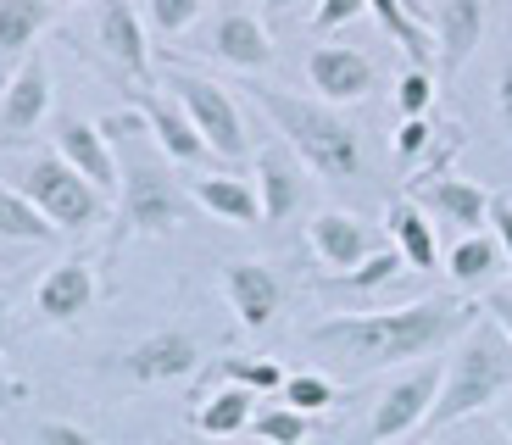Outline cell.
I'll return each mask as SVG.
<instances>
[{
    "label": "cell",
    "mask_w": 512,
    "mask_h": 445,
    "mask_svg": "<svg viewBox=\"0 0 512 445\" xmlns=\"http://www.w3.org/2000/svg\"><path fill=\"white\" fill-rule=\"evenodd\" d=\"M485 306L462 301V295H423V301L390 306V312H351V318L312 323L307 345L334 356L346 373H379V368H412L446 351L451 340L474 329Z\"/></svg>",
    "instance_id": "obj_1"
},
{
    "label": "cell",
    "mask_w": 512,
    "mask_h": 445,
    "mask_svg": "<svg viewBox=\"0 0 512 445\" xmlns=\"http://www.w3.org/2000/svg\"><path fill=\"white\" fill-rule=\"evenodd\" d=\"M245 89H251V101L262 106V117L284 134V145H290L318 178H329V184L362 178V134L334 112V106L301 101V95H290V89H279V84H245Z\"/></svg>",
    "instance_id": "obj_2"
},
{
    "label": "cell",
    "mask_w": 512,
    "mask_h": 445,
    "mask_svg": "<svg viewBox=\"0 0 512 445\" xmlns=\"http://www.w3.org/2000/svg\"><path fill=\"white\" fill-rule=\"evenodd\" d=\"M507 390H512V345L490 318H479L457 340V351H451L446 379H440V395H435V407H429V418H423V429L429 434L451 429V423L485 412L490 401H501Z\"/></svg>",
    "instance_id": "obj_3"
},
{
    "label": "cell",
    "mask_w": 512,
    "mask_h": 445,
    "mask_svg": "<svg viewBox=\"0 0 512 445\" xmlns=\"http://www.w3.org/2000/svg\"><path fill=\"white\" fill-rule=\"evenodd\" d=\"M140 134H117L128 145V156L117 162V223H112V251L140 234H173L190 223V195L179 190V178L167 173L156 156L140 151Z\"/></svg>",
    "instance_id": "obj_4"
},
{
    "label": "cell",
    "mask_w": 512,
    "mask_h": 445,
    "mask_svg": "<svg viewBox=\"0 0 512 445\" xmlns=\"http://www.w3.org/2000/svg\"><path fill=\"white\" fill-rule=\"evenodd\" d=\"M17 190L51 217L62 234H90L106 217V195L95 190L84 173H73L62 156H34V162L17 173Z\"/></svg>",
    "instance_id": "obj_5"
},
{
    "label": "cell",
    "mask_w": 512,
    "mask_h": 445,
    "mask_svg": "<svg viewBox=\"0 0 512 445\" xmlns=\"http://www.w3.org/2000/svg\"><path fill=\"white\" fill-rule=\"evenodd\" d=\"M167 89H173V101L184 106V117L195 123V134L206 140V151L218 156V162H245L251 128H245V117H240L229 89L201 78V73H190V67H173V73H167Z\"/></svg>",
    "instance_id": "obj_6"
},
{
    "label": "cell",
    "mask_w": 512,
    "mask_h": 445,
    "mask_svg": "<svg viewBox=\"0 0 512 445\" xmlns=\"http://www.w3.org/2000/svg\"><path fill=\"white\" fill-rule=\"evenodd\" d=\"M440 379H446V362H412L396 384H384V395L373 401V418H368V440L390 445V440L418 434L440 395Z\"/></svg>",
    "instance_id": "obj_7"
},
{
    "label": "cell",
    "mask_w": 512,
    "mask_h": 445,
    "mask_svg": "<svg viewBox=\"0 0 512 445\" xmlns=\"http://www.w3.org/2000/svg\"><path fill=\"white\" fill-rule=\"evenodd\" d=\"M51 112V67L28 51L6 84H0V145H23Z\"/></svg>",
    "instance_id": "obj_8"
},
{
    "label": "cell",
    "mask_w": 512,
    "mask_h": 445,
    "mask_svg": "<svg viewBox=\"0 0 512 445\" xmlns=\"http://www.w3.org/2000/svg\"><path fill=\"white\" fill-rule=\"evenodd\" d=\"M128 101H134V112L145 117V134H151L173 162H184V167L218 162V156L206 151V140L195 134V123L184 117V106L173 101V95H156L151 84H128Z\"/></svg>",
    "instance_id": "obj_9"
},
{
    "label": "cell",
    "mask_w": 512,
    "mask_h": 445,
    "mask_svg": "<svg viewBox=\"0 0 512 445\" xmlns=\"http://www.w3.org/2000/svg\"><path fill=\"white\" fill-rule=\"evenodd\" d=\"M256 201H262V223H284V217L301 212L307 201V162L290 151L284 140L262 145L256 151Z\"/></svg>",
    "instance_id": "obj_10"
},
{
    "label": "cell",
    "mask_w": 512,
    "mask_h": 445,
    "mask_svg": "<svg viewBox=\"0 0 512 445\" xmlns=\"http://www.w3.org/2000/svg\"><path fill=\"white\" fill-rule=\"evenodd\" d=\"M412 201L423 206V217L435 223H451L457 234H479L490 223V195L479 184L457 173H440V178H412Z\"/></svg>",
    "instance_id": "obj_11"
},
{
    "label": "cell",
    "mask_w": 512,
    "mask_h": 445,
    "mask_svg": "<svg viewBox=\"0 0 512 445\" xmlns=\"http://www.w3.org/2000/svg\"><path fill=\"white\" fill-rule=\"evenodd\" d=\"M195 368H201V345H195L184 329L145 334L140 345L123 351V373L134 384H173V379H190Z\"/></svg>",
    "instance_id": "obj_12"
},
{
    "label": "cell",
    "mask_w": 512,
    "mask_h": 445,
    "mask_svg": "<svg viewBox=\"0 0 512 445\" xmlns=\"http://www.w3.org/2000/svg\"><path fill=\"white\" fill-rule=\"evenodd\" d=\"M223 295H229L240 329L262 334L273 318H279V306H284V279L273 273L268 262H229L223 267Z\"/></svg>",
    "instance_id": "obj_13"
},
{
    "label": "cell",
    "mask_w": 512,
    "mask_h": 445,
    "mask_svg": "<svg viewBox=\"0 0 512 445\" xmlns=\"http://www.w3.org/2000/svg\"><path fill=\"white\" fill-rule=\"evenodd\" d=\"M95 39H101L106 62L128 73V84H151V45H145V23L134 12V0H101Z\"/></svg>",
    "instance_id": "obj_14"
},
{
    "label": "cell",
    "mask_w": 512,
    "mask_h": 445,
    "mask_svg": "<svg viewBox=\"0 0 512 445\" xmlns=\"http://www.w3.org/2000/svg\"><path fill=\"white\" fill-rule=\"evenodd\" d=\"M307 78L323 95V106H351L379 84V67L362 51H351V45H318V51L307 56Z\"/></svg>",
    "instance_id": "obj_15"
},
{
    "label": "cell",
    "mask_w": 512,
    "mask_h": 445,
    "mask_svg": "<svg viewBox=\"0 0 512 445\" xmlns=\"http://www.w3.org/2000/svg\"><path fill=\"white\" fill-rule=\"evenodd\" d=\"M307 240H312V251H318V262L334 267V273H351V267L368 262L373 251H384L379 229L362 223L357 212H318L307 223Z\"/></svg>",
    "instance_id": "obj_16"
},
{
    "label": "cell",
    "mask_w": 512,
    "mask_h": 445,
    "mask_svg": "<svg viewBox=\"0 0 512 445\" xmlns=\"http://www.w3.org/2000/svg\"><path fill=\"white\" fill-rule=\"evenodd\" d=\"M95 295H101V284H95V267L84 262V256H73V262H56L51 273L39 279L34 312H39L45 323H78V318L95 306Z\"/></svg>",
    "instance_id": "obj_17"
},
{
    "label": "cell",
    "mask_w": 512,
    "mask_h": 445,
    "mask_svg": "<svg viewBox=\"0 0 512 445\" xmlns=\"http://www.w3.org/2000/svg\"><path fill=\"white\" fill-rule=\"evenodd\" d=\"M206 51L218 56L223 67H240V73H262V67H273V34L262 28V17L251 12H223L218 23H212V34H206Z\"/></svg>",
    "instance_id": "obj_18"
},
{
    "label": "cell",
    "mask_w": 512,
    "mask_h": 445,
    "mask_svg": "<svg viewBox=\"0 0 512 445\" xmlns=\"http://www.w3.org/2000/svg\"><path fill=\"white\" fill-rule=\"evenodd\" d=\"M56 156H62L73 173H84L101 195L117 190V156H112V140H106L95 123L84 117H62L56 123Z\"/></svg>",
    "instance_id": "obj_19"
},
{
    "label": "cell",
    "mask_w": 512,
    "mask_h": 445,
    "mask_svg": "<svg viewBox=\"0 0 512 445\" xmlns=\"http://www.w3.org/2000/svg\"><path fill=\"white\" fill-rule=\"evenodd\" d=\"M62 0H0V84L23 67L34 39L56 23Z\"/></svg>",
    "instance_id": "obj_20"
},
{
    "label": "cell",
    "mask_w": 512,
    "mask_h": 445,
    "mask_svg": "<svg viewBox=\"0 0 512 445\" xmlns=\"http://www.w3.org/2000/svg\"><path fill=\"white\" fill-rule=\"evenodd\" d=\"M479 39H485V0H440L435 12V56L440 67L462 73V62L479 51Z\"/></svg>",
    "instance_id": "obj_21"
},
{
    "label": "cell",
    "mask_w": 512,
    "mask_h": 445,
    "mask_svg": "<svg viewBox=\"0 0 512 445\" xmlns=\"http://www.w3.org/2000/svg\"><path fill=\"white\" fill-rule=\"evenodd\" d=\"M190 201L206 206L218 223H234V229H251L262 223V201H256V184L251 178H234V173H206L190 184Z\"/></svg>",
    "instance_id": "obj_22"
},
{
    "label": "cell",
    "mask_w": 512,
    "mask_h": 445,
    "mask_svg": "<svg viewBox=\"0 0 512 445\" xmlns=\"http://www.w3.org/2000/svg\"><path fill=\"white\" fill-rule=\"evenodd\" d=\"M384 229H390V240H396L401 262L412 267V273H435L440 267V245H435V223L423 217L418 201H390L384 206Z\"/></svg>",
    "instance_id": "obj_23"
},
{
    "label": "cell",
    "mask_w": 512,
    "mask_h": 445,
    "mask_svg": "<svg viewBox=\"0 0 512 445\" xmlns=\"http://www.w3.org/2000/svg\"><path fill=\"white\" fill-rule=\"evenodd\" d=\"M251 418H256V395L240 390V384H218V390L201 395V407L190 412L201 440H234V434L251 429Z\"/></svg>",
    "instance_id": "obj_24"
},
{
    "label": "cell",
    "mask_w": 512,
    "mask_h": 445,
    "mask_svg": "<svg viewBox=\"0 0 512 445\" xmlns=\"http://www.w3.org/2000/svg\"><path fill=\"white\" fill-rule=\"evenodd\" d=\"M507 267V256H501V240L496 234H462L457 245H451L446 256V273L457 290H479V284H490Z\"/></svg>",
    "instance_id": "obj_25"
},
{
    "label": "cell",
    "mask_w": 512,
    "mask_h": 445,
    "mask_svg": "<svg viewBox=\"0 0 512 445\" xmlns=\"http://www.w3.org/2000/svg\"><path fill=\"white\" fill-rule=\"evenodd\" d=\"M0 240H17V245H56L62 229L51 217L39 212L17 184H0Z\"/></svg>",
    "instance_id": "obj_26"
},
{
    "label": "cell",
    "mask_w": 512,
    "mask_h": 445,
    "mask_svg": "<svg viewBox=\"0 0 512 445\" xmlns=\"http://www.w3.org/2000/svg\"><path fill=\"white\" fill-rule=\"evenodd\" d=\"M206 379L240 384V390H251V395H273L284 384V368L273 362V356H223V362L206 368Z\"/></svg>",
    "instance_id": "obj_27"
},
{
    "label": "cell",
    "mask_w": 512,
    "mask_h": 445,
    "mask_svg": "<svg viewBox=\"0 0 512 445\" xmlns=\"http://www.w3.org/2000/svg\"><path fill=\"white\" fill-rule=\"evenodd\" d=\"M401 273H407V262H401V251L390 245V251H373L368 262H357L351 273H329V279H323V290H351V295H362V290H379V284L401 279Z\"/></svg>",
    "instance_id": "obj_28"
},
{
    "label": "cell",
    "mask_w": 512,
    "mask_h": 445,
    "mask_svg": "<svg viewBox=\"0 0 512 445\" xmlns=\"http://www.w3.org/2000/svg\"><path fill=\"white\" fill-rule=\"evenodd\" d=\"M251 434H256L262 445H307V440H312V418L279 401V407H262V412H256V418H251Z\"/></svg>",
    "instance_id": "obj_29"
},
{
    "label": "cell",
    "mask_w": 512,
    "mask_h": 445,
    "mask_svg": "<svg viewBox=\"0 0 512 445\" xmlns=\"http://www.w3.org/2000/svg\"><path fill=\"white\" fill-rule=\"evenodd\" d=\"M279 395H284V407H295V412H307V418H318V412H329L334 401H340V384L323 379V373H284Z\"/></svg>",
    "instance_id": "obj_30"
},
{
    "label": "cell",
    "mask_w": 512,
    "mask_h": 445,
    "mask_svg": "<svg viewBox=\"0 0 512 445\" xmlns=\"http://www.w3.org/2000/svg\"><path fill=\"white\" fill-rule=\"evenodd\" d=\"M429 101H435V78H429V67H407V73L396 78L401 117H429Z\"/></svg>",
    "instance_id": "obj_31"
},
{
    "label": "cell",
    "mask_w": 512,
    "mask_h": 445,
    "mask_svg": "<svg viewBox=\"0 0 512 445\" xmlns=\"http://www.w3.org/2000/svg\"><path fill=\"white\" fill-rule=\"evenodd\" d=\"M201 6H206V0H145V17H151L156 34L173 39V34H184V28L201 17Z\"/></svg>",
    "instance_id": "obj_32"
},
{
    "label": "cell",
    "mask_w": 512,
    "mask_h": 445,
    "mask_svg": "<svg viewBox=\"0 0 512 445\" xmlns=\"http://www.w3.org/2000/svg\"><path fill=\"white\" fill-rule=\"evenodd\" d=\"M429 145H435V123H429V117H401V128H396V162L412 167Z\"/></svg>",
    "instance_id": "obj_33"
},
{
    "label": "cell",
    "mask_w": 512,
    "mask_h": 445,
    "mask_svg": "<svg viewBox=\"0 0 512 445\" xmlns=\"http://www.w3.org/2000/svg\"><path fill=\"white\" fill-rule=\"evenodd\" d=\"M362 12H368V0H318V12H312V28H318V34H334V28L357 23Z\"/></svg>",
    "instance_id": "obj_34"
},
{
    "label": "cell",
    "mask_w": 512,
    "mask_h": 445,
    "mask_svg": "<svg viewBox=\"0 0 512 445\" xmlns=\"http://www.w3.org/2000/svg\"><path fill=\"white\" fill-rule=\"evenodd\" d=\"M34 440H39V445H101L90 429H78V423H39Z\"/></svg>",
    "instance_id": "obj_35"
},
{
    "label": "cell",
    "mask_w": 512,
    "mask_h": 445,
    "mask_svg": "<svg viewBox=\"0 0 512 445\" xmlns=\"http://www.w3.org/2000/svg\"><path fill=\"white\" fill-rule=\"evenodd\" d=\"M490 229H496L501 256H507V267H512V195H490Z\"/></svg>",
    "instance_id": "obj_36"
},
{
    "label": "cell",
    "mask_w": 512,
    "mask_h": 445,
    "mask_svg": "<svg viewBox=\"0 0 512 445\" xmlns=\"http://www.w3.org/2000/svg\"><path fill=\"white\" fill-rule=\"evenodd\" d=\"M479 306H485V318L496 323V329L507 334V345H512V290H490Z\"/></svg>",
    "instance_id": "obj_37"
},
{
    "label": "cell",
    "mask_w": 512,
    "mask_h": 445,
    "mask_svg": "<svg viewBox=\"0 0 512 445\" xmlns=\"http://www.w3.org/2000/svg\"><path fill=\"white\" fill-rule=\"evenodd\" d=\"M496 106H501V123H507V140H512V67H501V84H496Z\"/></svg>",
    "instance_id": "obj_38"
},
{
    "label": "cell",
    "mask_w": 512,
    "mask_h": 445,
    "mask_svg": "<svg viewBox=\"0 0 512 445\" xmlns=\"http://www.w3.org/2000/svg\"><path fill=\"white\" fill-rule=\"evenodd\" d=\"M23 384H17V379H6V373H0V407H17V401H23Z\"/></svg>",
    "instance_id": "obj_39"
},
{
    "label": "cell",
    "mask_w": 512,
    "mask_h": 445,
    "mask_svg": "<svg viewBox=\"0 0 512 445\" xmlns=\"http://www.w3.org/2000/svg\"><path fill=\"white\" fill-rule=\"evenodd\" d=\"M496 423H501V429L512 434V390H507V395H501V401H496Z\"/></svg>",
    "instance_id": "obj_40"
},
{
    "label": "cell",
    "mask_w": 512,
    "mask_h": 445,
    "mask_svg": "<svg viewBox=\"0 0 512 445\" xmlns=\"http://www.w3.org/2000/svg\"><path fill=\"white\" fill-rule=\"evenodd\" d=\"M295 6H301V0H262V12L268 17H284V12H295Z\"/></svg>",
    "instance_id": "obj_41"
},
{
    "label": "cell",
    "mask_w": 512,
    "mask_h": 445,
    "mask_svg": "<svg viewBox=\"0 0 512 445\" xmlns=\"http://www.w3.org/2000/svg\"><path fill=\"white\" fill-rule=\"evenodd\" d=\"M6 323H12V301L0 295V334H6Z\"/></svg>",
    "instance_id": "obj_42"
},
{
    "label": "cell",
    "mask_w": 512,
    "mask_h": 445,
    "mask_svg": "<svg viewBox=\"0 0 512 445\" xmlns=\"http://www.w3.org/2000/svg\"><path fill=\"white\" fill-rule=\"evenodd\" d=\"M401 6H407V12H412V17H418V23H423V0H401Z\"/></svg>",
    "instance_id": "obj_43"
},
{
    "label": "cell",
    "mask_w": 512,
    "mask_h": 445,
    "mask_svg": "<svg viewBox=\"0 0 512 445\" xmlns=\"http://www.w3.org/2000/svg\"><path fill=\"white\" fill-rule=\"evenodd\" d=\"M62 6H78V0H62Z\"/></svg>",
    "instance_id": "obj_44"
},
{
    "label": "cell",
    "mask_w": 512,
    "mask_h": 445,
    "mask_svg": "<svg viewBox=\"0 0 512 445\" xmlns=\"http://www.w3.org/2000/svg\"><path fill=\"white\" fill-rule=\"evenodd\" d=\"M212 445H229V440H212Z\"/></svg>",
    "instance_id": "obj_45"
},
{
    "label": "cell",
    "mask_w": 512,
    "mask_h": 445,
    "mask_svg": "<svg viewBox=\"0 0 512 445\" xmlns=\"http://www.w3.org/2000/svg\"><path fill=\"white\" fill-rule=\"evenodd\" d=\"M307 445H323V440H307Z\"/></svg>",
    "instance_id": "obj_46"
}]
</instances>
